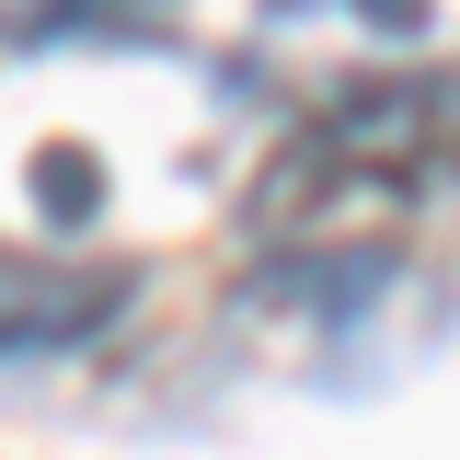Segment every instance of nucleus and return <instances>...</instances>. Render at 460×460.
Returning <instances> with one entry per match:
<instances>
[{"mask_svg": "<svg viewBox=\"0 0 460 460\" xmlns=\"http://www.w3.org/2000/svg\"><path fill=\"white\" fill-rule=\"evenodd\" d=\"M138 299L127 265H81V253H12L0 242V357H69L93 345Z\"/></svg>", "mask_w": 460, "mask_h": 460, "instance_id": "obj_2", "label": "nucleus"}, {"mask_svg": "<svg viewBox=\"0 0 460 460\" xmlns=\"http://www.w3.org/2000/svg\"><path fill=\"white\" fill-rule=\"evenodd\" d=\"M460 208V69H380L288 127L242 230L277 265H402L414 230Z\"/></svg>", "mask_w": 460, "mask_h": 460, "instance_id": "obj_1", "label": "nucleus"}]
</instances>
